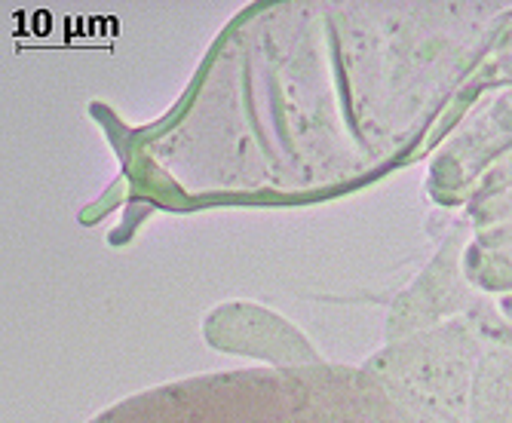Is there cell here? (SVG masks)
I'll use <instances>...</instances> for the list:
<instances>
[{"instance_id":"cell-1","label":"cell","mask_w":512,"mask_h":423,"mask_svg":"<svg viewBox=\"0 0 512 423\" xmlns=\"http://www.w3.org/2000/svg\"><path fill=\"white\" fill-rule=\"evenodd\" d=\"M92 423H399L365 371L249 368L132 396Z\"/></svg>"}]
</instances>
